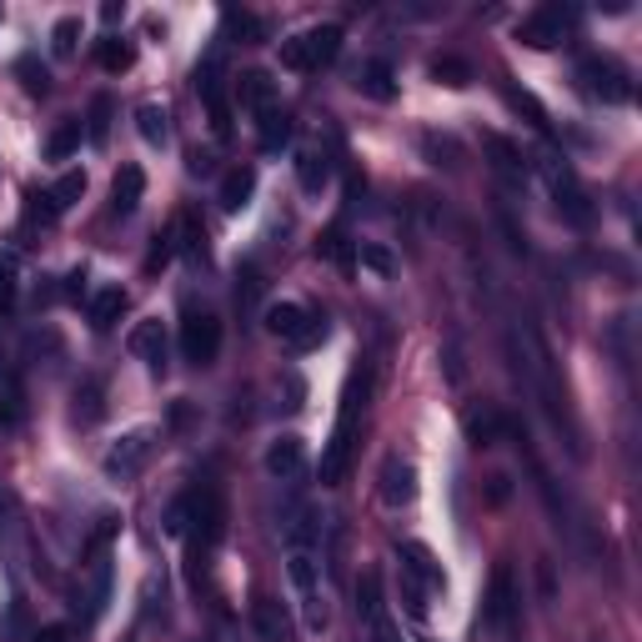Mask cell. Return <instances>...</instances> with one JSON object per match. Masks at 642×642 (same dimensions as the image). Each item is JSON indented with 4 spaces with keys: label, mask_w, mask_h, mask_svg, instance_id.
<instances>
[{
    "label": "cell",
    "mask_w": 642,
    "mask_h": 642,
    "mask_svg": "<svg viewBox=\"0 0 642 642\" xmlns=\"http://www.w3.org/2000/svg\"><path fill=\"white\" fill-rule=\"evenodd\" d=\"M367 397H371V377L367 371H351L347 392H341V407H337V427H331V442L322 452V487H341L351 467V452H357V427H361V412H367Z\"/></svg>",
    "instance_id": "cell-1"
},
{
    "label": "cell",
    "mask_w": 642,
    "mask_h": 642,
    "mask_svg": "<svg viewBox=\"0 0 642 642\" xmlns=\"http://www.w3.org/2000/svg\"><path fill=\"white\" fill-rule=\"evenodd\" d=\"M186 533H191V572H201V557L227 537V502L211 482L201 492H191V527Z\"/></svg>",
    "instance_id": "cell-2"
},
{
    "label": "cell",
    "mask_w": 642,
    "mask_h": 642,
    "mask_svg": "<svg viewBox=\"0 0 642 642\" xmlns=\"http://www.w3.org/2000/svg\"><path fill=\"white\" fill-rule=\"evenodd\" d=\"M341 55V25H312V31L282 41V66L286 71H322Z\"/></svg>",
    "instance_id": "cell-3"
},
{
    "label": "cell",
    "mask_w": 642,
    "mask_h": 642,
    "mask_svg": "<svg viewBox=\"0 0 642 642\" xmlns=\"http://www.w3.org/2000/svg\"><path fill=\"white\" fill-rule=\"evenodd\" d=\"M292 582H296V598H302L306 632H322L327 628V602H322V562H316V547H292Z\"/></svg>",
    "instance_id": "cell-4"
},
{
    "label": "cell",
    "mask_w": 642,
    "mask_h": 642,
    "mask_svg": "<svg viewBox=\"0 0 642 642\" xmlns=\"http://www.w3.org/2000/svg\"><path fill=\"white\" fill-rule=\"evenodd\" d=\"M577 81H582V96L602 101V106H622V101H632L628 71H622L618 61H608V55H588V61L577 66Z\"/></svg>",
    "instance_id": "cell-5"
},
{
    "label": "cell",
    "mask_w": 642,
    "mask_h": 642,
    "mask_svg": "<svg viewBox=\"0 0 642 642\" xmlns=\"http://www.w3.org/2000/svg\"><path fill=\"white\" fill-rule=\"evenodd\" d=\"M221 351V322L211 312H197V306H186L181 316V357L191 367H211Z\"/></svg>",
    "instance_id": "cell-6"
},
{
    "label": "cell",
    "mask_w": 642,
    "mask_h": 642,
    "mask_svg": "<svg viewBox=\"0 0 642 642\" xmlns=\"http://www.w3.org/2000/svg\"><path fill=\"white\" fill-rule=\"evenodd\" d=\"M543 176H547V186H552L557 211H562V217L572 221V227H592V201H588V191L577 186L572 166L557 161V156H547V161H543Z\"/></svg>",
    "instance_id": "cell-7"
},
{
    "label": "cell",
    "mask_w": 642,
    "mask_h": 642,
    "mask_svg": "<svg viewBox=\"0 0 642 642\" xmlns=\"http://www.w3.org/2000/svg\"><path fill=\"white\" fill-rule=\"evenodd\" d=\"M357 612H361V622H367L371 642H402L392 612H387V598H381V572H377V567H367L361 582H357Z\"/></svg>",
    "instance_id": "cell-8"
},
{
    "label": "cell",
    "mask_w": 642,
    "mask_h": 642,
    "mask_svg": "<svg viewBox=\"0 0 642 642\" xmlns=\"http://www.w3.org/2000/svg\"><path fill=\"white\" fill-rule=\"evenodd\" d=\"M146 457H151V432H131V436H120V442L110 446L101 467H106L110 482H131L136 472L146 467Z\"/></svg>",
    "instance_id": "cell-9"
},
{
    "label": "cell",
    "mask_w": 642,
    "mask_h": 642,
    "mask_svg": "<svg viewBox=\"0 0 642 642\" xmlns=\"http://www.w3.org/2000/svg\"><path fill=\"white\" fill-rule=\"evenodd\" d=\"M562 35H567V11H557V6H543V11L523 15V25H517V41L533 45V51H552Z\"/></svg>",
    "instance_id": "cell-10"
},
{
    "label": "cell",
    "mask_w": 642,
    "mask_h": 642,
    "mask_svg": "<svg viewBox=\"0 0 642 642\" xmlns=\"http://www.w3.org/2000/svg\"><path fill=\"white\" fill-rule=\"evenodd\" d=\"M197 91L211 110V131L227 141L231 136V106H227V86H221V61H207V66L197 71Z\"/></svg>",
    "instance_id": "cell-11"
},
{
    "label": "cell",
    "mask_w": 642,
    "mask_h": 642,
    "mask_svg": "<svg viewBox=\"0 0 642 642\" xmlns=\"http://www.w3.org/2000/svg\"><path fill=\"white\" fill-rule=\"evenodd\" d=\"M126 351H131V357H141L146 367L161 377V371H166V327H161V316H146V322H136L131 337H126Z\"/></svg>",
    "instance_id": "cell-12"
},
{
    "label": "cell",
    "mask_w": 642,
    "mask_h": 642,
    "mask_svg": "<svg viewBox=\"0 0 642 642\" xmlns=\"http://www.w3.org/2000/svg\"><path fill=\"white\" fill-rule=\"evenodd\" d=\"M417 497V467L407 457H387L381 462V502L387 507H407Z\"/></svg>",
    "instance_id": "cell-13"
},
{
    "label": "cell",
    "mask_w": 642,
    "mask_h": 642,
    "mask_svg": "<svg viewBox=\"0 0 642 642\" xmlns=\"http://www.w3.org/2000/svg\"><path fill=\"white\" fill-rule=\"evenodd\" d=\"M306 467V442L302 436H276L272 446H266V472H272L276 482H296Z\"/></svg>",
    "instance_id": "cell-14"
},
{
    "label": "cell",
    "mask_w": 642,
    "mask_h": 642,
    "mask_svg": "<svg viewBox=\"0 0 642 642\" xmlns=\"http://www.w3.org/2000/svg\"><path fill=\"white\" fill-rule=\"evenodd\" d=\"M141 197H146V171L141 166H120L116 181H110V211L116 217H131L141 207Z\"/></svg>",
    "instance_id": "cell-15"
},
{
    "label": "cell",
    "mask_w": 642,
    "mask_h": 642,
    "mask_svg": "<svg viewBox=\"0 0 642 642\" xmlns=\"http://www.w3.org/2000/svg\"><path fill=\"white\" fill-rule=\"evenodd\" d=\"M512 612H517V588H512V572L497 567L487 588V622L492 628H512Z\"/></svg>",
    "instance_id": "cell-16"
},
{
    "label": "cell",
    "mask_w": 642,
    "mask_h": 642,
    "mask_svg": "<svg viewBox=\"0 0 642 642\" xmlns=\"http://www.w3.org/2000/svg\"><path fill=\"white\" fill-rule=\"evenodd\" d=\"M306 322H312V312H306V306H296V302H272V306H266V331H272V337H282L286 347H292V341L306 331Z\"/></svg>",
    "instance_id": "cell-17"
},
{
    "label": "cell",
    "mask_w": 642,
    "mask_h": 642,
    "mask_svg": "<svg viewBox=\"0 0 642 642\" xmlns=\"http://www.w3.org/2000/svg\"><path fill=\"white\" fill-rule=\"evenodd\" d=\"M351 86L371 101H392L397 96V71L387 66V61H361L357 76H351Z\"/></svg>",
    "instance_id": "cell-18"
},
{
    "label": "cell",
    "mask_w": 642,
    "mask_h": 642,
    "mask_svg": "<svg viewBox=\"0 0 642 642\" xmlns=\"http://www.w3.org/2000/svg\"><path fill=\"white\" fill-rule=\"evenodd\" d=\"M251 191H256V166H236V171H227V181H221V211H227V217L246 211Z\"/></svg>",
    "instance_id": "cell-19"
},
{
    "label": "cell",
    "mask_w": 642,
    "mask_h": 642,
    "mask_svg": "<svg viewBox=\"0 0 642 642\" xmlns=\"http://www.w3.org/2000/svg\"><path fill=\"white\" fill-rule=\"evenodd\" d=\"M126 306H131V296L120 292V286H101L96 296H91V327L96 331H110L126 316Z\"/></svg>",
    "instance_id": "cell-20"
},
{
    "label": "cell",
    "mask_w": 642,
    "mask_h": 642,
    "mask_svg": "<svg viewBox=\"0 0 642 642\" xmlns=\"http://www.w3.org/2000/svg\"><path fill=\"white\" fill-rule=\"evenodd\" d=\"M236 96H241V106H246V110L262 116V110L276 106V81L266 76V71H246V76L236 81Z\"/></svg>",
    "instance_id": "cell-21"
},
{
    "label": "cell",
    "mask_w": 642,
    "mask_h": 642,
    "mask_svg": "<svg viewBox=\"0 0 642 642\" xmlns=\"http://www.w3.org/2000/svg\"><path fill=\"white\" fill-rule=\"evenodd\" d=\"M286 141H292V116H286L282 106L262 110V116H256V146H262V151H282Z\"/></svg>",
    "instance_id": "cell-22"
},
{
    "label": "cell",
    "mask_w": 642,
    "mask_h": 642,
    "mask_svg": "<svg viewBox=\"0 0 642 642\" xmlns=\"http://www.w3.org/2000/svg\"><path fill=\"white\" fill-rule=\"evenodd\" d=\"M462 427H467V442H472V446H492V442L502 436V427H507V422H502L497 407H472V412L462 417Z\"/></svg>",
    "instance_id": "cell-23"
},
{
    "label": "cell",
    "mask_w": 642,
    "mask_h": 642,
    "mask_svg": "<svg viewBox=\"0 0 642 642\" xmlns=\"http://www.w3.org/2000/svg\"><path fill=\"white\" fill-rule=\"evenodd\" d=\"M296 181H302L306 197H322L327 181H331V161L322 151H302V156H296Z\"/></svg>",
    "instance_id": "cell-24"
},
{
    "label": "cell",
    "mask_w": 642,
    "mask_h": 642,
    "mask_svg": "<svg viewBox=\"0 0 642 642\" xmlns=\"http://www.w3.org/2000/svg\"><path fill=\"white\" fill-rule=\"evenodd\" d=\"M397 552H402V567H407V572H412V577H422L427 588H442V582H446V577H442V567H436V557L427 552L422 543H402V547H397Z\"/></svg>",
    "instance_id": "cell-25"
},
{
    "label": "cell",
    "mask_w": 642,
    "mask_h": 642,
    "mask_svg": "<svg viewBox=\"0 0 642 642\" xmlns=\"http://www.w3.org/2000/svg\"><path fill=\"white\" fill-rule=\"evenodd\" d=\"M482 146H487V156H492V166H497L502 176H527V156L517 151V146L507 141V136H497V131H487L482 136Z\"/></svg>",
    "instance_id": "cell-26"
},
{
    "label": "cell",
    "mask_w": 642,
    "mask_h": 642,
    "mask_svg": "<svg viewBox=\"0 0 642 642\" xmlns=\"http://www.w3.org/2000/svg\"><path fill=\"white\" fill-rule=\"evenodd\" d=\"M136 131H141L146 146H166V136H171V116H166V106H156V101L136 106Z\"/></svg>",
    "instance_id": "cell-27"
},
{
    "label": "cell",
    "mask_w": 642,
    "mask_h": 642,
    "mask_svg": "<svg viewBox=\"0 0 642 642\" xmlns=\"http://www.w3.org/2000/svg\"><path fill=\"white\" fill-rule=\"evenodd\" d=\"M251 622H256V632H262L266 642H286V618H282V602L276 598H256Z\"/></svg>",
    "instance_id": "cell-28"
},
{
    "label": "cell",
    "mask_w": 642,
    "mask_h": 642,
    "mask_svg": "<svg viewBox=\"0 0 642 642\" xmlns=\"http://www.w3.org/2000/svg\"><path fill=\"white\" fill-rule=\"evenodd\" d=\"M81 197H86V171H66L61 181L51 186V191H45V201H51L55 217H61V211H71Z\"/></svg>",
    "instance_id": "cell-29"
},
{
    "label": "cell",
    "mask_w": 642,
    "mask_h": 642,
    "mask_svg": "<svg viewBox=\"0 0 642 642\" xmlns=\"http://www.w3.org/2000/svg\"><path fill=\"white\" fill-rule=\"evenodd\" d=\"M176 251H186L191 262L207 256V231H201L197 217H176Z\"/></svg>",
    "instance_id": "cell-30"
},
{
    "label": "cell",
    "mask_w": 642,
    "mask_h": 642,
    "mask_svg": "<svg viewBox=\"0 0 642 642\" xmlns=\"http://www.w3.org/2000/svg\"><path fill=\"white\" fill-rule=\"evenodd\" d=\"M96 61H101V71H131L136 51L120 41V35H106V41L96 45Z\"/></svg>",
    "instance_id": "cell-31"
},
{
    "label": "cell",
    "mask_w": 642,
    "mask_h": 642,
    "mask_svg": "<svg viewBox=\"0 0 642 642\" xmlns=\"http://www.w3.org/2000/svg\"><path fill=\"white\" fill-rule=\"evenodd\" d=\"M432 81H436V86L457 91V86H467V81H472V66H467V61H457V55H436V61H432Z\"/></svg>",
    "instance_id": "cell-32"
},
{
    "label": "cell",
    "mask_w": 642,
    "mask_h": 642,
    "mask_svg": "<svg viewBox=\"0 0 642 642\" xmlns=\"http://www.w3.org/2000/svg\"><path fill=\"white\" fill-rule=\"evenodd\" d=\"M101 412H106V392H101V381H81L76 387V417L81 422H101Z\"/></svg>",
    "instance_id": "cell-33"
},
{
    "label": "cell",
    "mask_w": 642,
    "mask_h": 642,
    "mask_svg": "<svg viewBox=\"0 0 642 642\" xmlns=\"http://www.w3.org/2000/svg\"><path fill=\"white\" fill-rule=\"evenodd\" d=\"M76 146H81V120H61L51 131V141H45V156H51V161H66Z\"/></svg>",
    "instance_id": "cell-34"
},
{
    "label": "cell",
    "mask_w": 642,
    "mask_h": 642,
    "mask_svg": "<svg viewBox=\"0 0 642 642\" xmlns=\"http://www.w3.org/2000/svg\"><path fill=\"white\" fill-rule=\"evenodd\" d=\"M422 151L432 156V166H457L462 161V146L452 141V136H436V131L422 136Z\"/></svg>",
    "instance_id": "cell-35"
},
{
    "label": "cell",
    "mask_w": 642,
    "mask_h": 642,
    "mask_svg": "<svg viewBox=\"0 0 642 642\" xmlns=\"http://www.w3.org/2000/svg\"><path fill=\"white\" fill-rule=\"evenodd\" d=\"M106 131H110V96H96L91 101V116H86L91 146H106Z\"/></svg>",
    "instance_id": "cell-36"
},
{
    "label": "cell",
    "mask_w": 642,
    "mask_h": 642,
    "mask_svg": "<svg viewBox=\"0 0 642 642\" xmlns=\"http://www.w3.org/2000/svg\"><path fill=\"white\" fill-rule=\"evenodd\" d=\"M76 41H81V21L76 15H61L51 31V51L55 55H76Z\"/></svg>",
    "instance_id": "cell-37"
},
{
    "label": "cell",
    "mask_w": 642,
    "mask_h": 642,
    "mask_svg": "<svg viewBox=\"0 0 642 642\" xmlns=\"http://www.w3.org/2000/svg\"><path fill=\"white\" fill-rule=\"evenodd\" d=\"M402 602H407L412 618H427V582H422V577H412L407 567H402Z\"/></svg>",
    "instance_id": "cell-38"
},
{
    "label": "cell",
    "mask_w": 642,
    "mask_h": 642,
    "mask_svg": "<svg viewBox=\"0 0 642 642\" xmlns=\"http://www.w3.org/2000/svg\"><path fill=\"white\" fill-rule=\"evenodd\" d=\"M322 256H327V262H337V266H351V246H347V236H341V227H331L327 236H322Z\"/></svg>",
    "instance_id": "cell-39"
},
{
    "label": "cell",
    "mask_w": 642,
    "mask_h": 642,
    "mask_svg": "<svg viewBox=\"0 0 642 642\" xmlns=\"http://www.w3.org/2000/svg\"><path fill=\"white\" fill-rule=\"evenodd\" d=\"M11 306H15V256L0 251V312H11Z\"/></svg>",
    "instance_id": "cell-40"
},
{
    "label": "cell",
    "mask_w": 642,
    "mask_h": 642,
    "mask_svg": "<svg viewBox=\"0 0 642 642\" xmlns=\"http://www.w3.org/2000/svg\"><path fill=\"white\" fill-rule=\"evenodd\" d=\"M507 101H512V106H517V110H527V116H533V126H537V131H552V120H547V110L537 106V96H527V91H517V86H512V91H507Z\"/></svg>",
    "instance_id": "cell-41"
},
{
    "label": "cell",
    "mask_w": 642,
    "mask_h": 642,
    "mask_svg": "<svg viewBox=\"0 0 642 642\" xmlns=\"http://www.w3.org/2000/svg\"><path fill=\"white\" fill-rule=\"evenodd\" d=\"M186 527H191V497H176L171 507H166V533L186 537Z\"/></svg>",
    "instance_id": "cell-42"
},
{
    "label": "cell",
    "mask_w": 642,
    "mask_h": 642,
    "mask_svg": "<svg viewBox=\"0 0 642 642\" xmlns=\"http://www.w3.org/2000/svg\"><path fill=\"white\" fill-rule=\"evenodd\" d=\"M361 266H371V272H377V276H392V251H387V246H361Z\"/></svg>",
    "instance_id": "cell-43"
},
{
    "label": "cell",
    "mask_w": 642,
    "mask_h": 642,
    "mask_svg": "<svg viewBox=\"0 0 642 642\" xmlns=\"http://www.w3.org/2000/svg\"><path fill=\"white\" fill-rule=\"evenodd\" d=\"M15 71L25 76V91H31V96H45V91H51V76H45V66H35V61H21Z\"/></svg>",
    "instance_id": "cell-44"
},
{
    "label": "cell",
    "mask_w": 642,
    "mask_h": 642,
    "mask_svg": "<svg viewBox=\"0 0 642 642\" xmlns=\"http://www.w3.org/2000/svg\"><path fill=\"white\" fill-rule=\"evenodd\" d=\"M227 21H231V31H241V35H246V41H251V45L262 41V21H256V15H236V11H231V15H227Z\"/></svg>",
    "instance_id": "cell-45"
},
{
    "label": "cell",
    "mask_w": 642,
    "mask_h": 642,
    "mask_svg": "<svg viewBox=\"0 0 642 642\" xmlns=\"http://www.w3.org/2000/svg\"><path fill=\"white\" fill-rule=\"evenodd\" d=\"M66 296H71V302H81V296H86V266H76V272L66 276Z\"/></svg>",
    "instance_id": "cell-46"
},
{
    "label": "cell",
    "mask_w": 642,
    "mask_h": 642,
    "mask_svg": "<svg viewBox=\"0 0 642 642\" xmlns=\"http://www.w3.org/2000/svg\"><path fill=\"white\" fill-rule=\"evenodd\" d=\"M31 642H71V628H61V622H51V628H41Z\"/></svg>",
    "instance_id": "cell-47"
},
{
    "label": "cell",
    "mask_w": 642,
    "mask_h": 642,
    "mask_svg": "<svg viewBox=\"0 0 642 642\" xmlns=\"http://www.w3.org/2000/svg\"><path fill=\"white\" fill-rule=\"evenodd\" d=\"M492 502H507V477H492Z\"/></svg>",
    "instance_id": "cell-48"
}]
</instances>
